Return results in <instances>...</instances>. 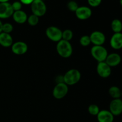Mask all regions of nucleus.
<instances>
[{
	"instance_id": "obj_1",
	"label": "nucleus",
	"mask_w": 122,
	"mask_h": 122,
	"mask_svg": "<svg viewBox=\"0 0 122 122\" xmlns=\"http://www.w3.org/2000/svg\"><path fill=\"white\" fill-rule=\"evenodd\" d=\"M56 50L59 56L64 58H69L73 53L71 44L70 42L63 39H61L57 42Z\"/></svg>"
},
{
	"instance_id": "obj_2",
	"label": "nucleus",
	"mask_w": 122,
	"mask_h": 122,
	"mask_svg": "<svg viewBox=\"0 0 122 122\" xmlns=\"http://www.w3.org/2000/svg\"><path fill=\"white\" fill-rule=\"evenodd\" d=\"M64 83L68 86H72L79 82L81 78V74L78 70L75 69L68 70L64 75Z\"/></svg>"
},
{
	"instance_id": "obj_3",
	"label": "nucleus",
	"mask_w": 122,
	"mask_h": 122,
	"mask_svg": "<svg viewBox=\"0 0 122 122\" xmlns=\"http://www.w3.org/2000/svg\"><path fill=\"white\" fill-rule=\"evenodd\" d=\"M91 54L93 58L98 63L105 61L108 54L107 50L102 45H94L91 50Z\"/></svg>"
},
{
	"instance_id": "obj_4",
	"label": "nucleus",
	"mask_w": 122,
	"mask_h": 122,
	"mask_svg": "<svg viewBox=\"0 0 122 122\" xmlns=\"http://www.w3.org/2000/svg\"><path fill=\"white\" fill-rule=\"evenodd\" d=\"M30 5L32 14L38 17L43 16L46 13V6L43 0H35Z\"/></svg>"
},
{
	"instance_id": "obj_5",
	"label": "nucleus",
	"mask_w": 122,
	"mask_h": 122,
	"mask_svg": "<svg viewBox=\"0 0 122 122\" xmlns=\"http://www.w3.org/2000/svg\"><path fill=\"white\" fill-rule=\"evenodd\" d=\"M45 33L47 38L53 42H58L62 39V30L56 26L48 27L46 29Z\"/></svg>"
},
{
	"instance_id": "obj_6",
	"label": "nucleus",
	"mask_w": 122,
	"mask_h": 122,
	"mask_svg": "<svg viewBox=\"0 0 122 122\" xmlns=\"http://www.w3.org/2000/svg\"><path fill=\"white\" fill-rule=\"evenodd\" d=\"M69 91V87L65 83H57L52 91V95L55 98L61 100L65 97Z\"/></svg>"
},
{
	"instance_id": "obj_7",
	"label": "nucleus",
	"mask_w": 122,
	"mask_h": 122,
	"mask_svg": "<svg viewBox=\"0 0 122 122\" xmlns=\"http://www.w3.org/2000/svg\"><path fill=\"white\" fill-rule=\"evenodd\" d=\"M13 13L11 4L8 2L0 3V19H8L12 17Z\"/></svg>"
},
{
	"instance_id": "obj_8",
	"label": "nucleus",
	"mask_w": 122,
	"mask_h": 122,
	"mask_svg": "<svg viewBox=\"0 0 122 122\" xmlns=\"http://www.w3.org/2000/svg\"><path fill=\"white\" fill-rule=\"evenodd\" d=\"M97 72L101 77L107 78L112 74V67L105 61L99 62L97 66Z\"/></svg>"
},
{
	"instance_id": "obj_9",
	"label": "nucleus",
	"mask_w": 122,
	"mask_h": 122,
	"mask_svg": "<svg viewBox=\"0 0 122 122\" xmlns=\"http://www.w3.org/2000/svg\"><path fill=\"white\" fill-rule=\"evenodd\" d=\"M109 111L114 116H119L122 113V100L113 99L109 105Z\"/></svg>"
},
{
	"instance_id": "obj_10",
	"label": "nucleus",
	"mask_w": 122,
	"mask_h": 122,
	"mask_svg": "<svg viewBox=\"0 0 122 122\" xmlns=\"http://www.w3.org/2000/svg\"><path fill=\"white\" fill-rule=\"evenodd\" d=\"M89 37L92 44L96 46L102 45L106 40V36L104 33L98 30L92 32Z\"/></svg>"
},
{
	"instance_id": "obj_11",
	"label": "nucleus",
	"mask_w": 122,
	"mask_h": 122,
	"mask_svg": "<svg viewBox=\"0 0 122 122\" xmlns=\"http://www.w3.org/2000/svg\"><path fill=\"white\" fill-rule=\"evenodd\" d=\"M11 48L12 52L14 54L18 56L25 54L28 50V46L27 44L23 41H17L14 42Z\"/></svg>"
},
{
	"instance_id": "obj_12",
	"label": "nucleus",
	"mask_w": 122,
	"mask_h": 122,
	"mask_svg": "<svg viewBox=\"0 0 122 122\" xmlns=\"http://www.w3.org/2000/svg\"><path fill=\"white\" fill-rule=\"evenodd\" d=\"M75 13L76 17L81 20H87L92 15L91 9L87 6L79 7Z\"/></svg>"
},
{
	"instance_id": "obj_13",
	"label": "nucleus",
	"mask_w": 122,
	"mask_h": 122,
	"mask_svg": "<svg viewBox=\"0 0 122 122\" xmlns=\"http://www.w3.org/2000/svg\"><path fill=\"white\" fill-rule=\"evenodd\" d=\"M122 61V57L120 54L116 52H113L108 54L106 62L110 67H114L120 64Z\"/></svg>"
},
{
	"instance_id": "obj_14",
	"label": "nucleus",
	"mask_w": 122,
	"mask_h": 122,
	"mask_svg": "<svg viewBox=\"0 0 122 122\" xmlns=\"http://www.w3.org/2000/svg\"><path fill=\"white\" fill-rule=\"evenodd\" d=\"M111 47L115 50L122 48V33H114L110 41Z\"/></svg>"
},
{
	"instance_id": "obj_15",
	"label": "nucleus",
	"mask_w": 122,
	"mask_h": 122,
	"mask_svg": "<svg viewBox=\"0 0 122 122\" xmlns=\"http://www.w3.org/2000/svg\"><path fill=\"white\" fill-rule=\"evenodd\" d=\"M97 119L98 122H113L114 116L109 110H100L97 114Z\"/></svg>"
},
{
	"instance_id": "obj_16",
	"label": "nucleus",
	"mask_w": 122,
	"mask_h": 122,
	"mask_svg": "<svg viewBox=\"0 0 122 122\" xmlns=\"http://www.w3.org/2000/svg\"><path fill=\"white\" fill-rule=\"evenodd\" d=\"M13 44V39L9 33L1 32L0 33V45L5 48L11 46Z\"/></svg>"
},
{
	"instance_id": "obj_17",
	"label": "nucleus",
	"mask_w": 122,
	"mask_h": 122,
	"mask_svg": "<svg viewBox=\"0 0 122 122\" xmlns=\"http://www.w3.org/2000/svg\"><path fill=\"white\" fill-rule=\"evenodd\" d=\"M13 20L18 24H23L27 21V15L24 11L19 10L14 11L12 15Z\"/></svg>"
},
{
	"instance_id": "obj_18",
	"label": "nucleus",
	"mask_w": 122,
	"mask_h": 122,
	"mask_svg": "<svg viewBox=\"0 0 122 122\" xmlns=\"http://www.w3.org/2000/svg\"><path fill=\"white\" fill-rule=\"evenodd\" d=\"M121 92L120 88L117 86H112L108 89V94L113 99L121 98Z\"/></svg>"
},
{
	"instance_id": "obj_19",
	"label": "nucleus",
	"mask_w": 122,
	"mask_h": 122,
	"mask_svg": "<svg viewBox=\"0 0 122 122\" xmlns=\"http://www.w3.org/2000/svg\"><path fill=\"white\" fill-rule=\"evenodd\" d=\"M111 28L114 33H120L122 31V22L120 20L115 19L111 23Z\"/></svg>"
},
{
	"instance_id": "obj_20",
	"label": "nucleus",
	"mask_w": 122,
	"mask_h": 122,
	"mask_svg": "<svg viewBox=\"0 0 122 122\" xmlns=\"http://www.w3.org/2000/svg\"><path fill=\"white\" fill-rule=\"evenodd\" d=\"M73 37V33L70 29H66L62 31V39L70 42Z\"/></svg>"
},
{
	"instance_id": "obj_21",
	"label": "nucleus",
	"mask_w": 122,
	"mask_h": 122,
	"mask_svg": "<svg viewBox=\"0 0 122 122\" xmlns=\"http://www.w3.org/2000/svg\"><path fill=\"white\" fill-rule=\"evenodd\" d=\"M88 112H89V114L92 116H97V114H98V113L100 112V110L97 104H91L90 106L88 107Z\"/></svg>"
},
{
	"instance_id": "obj_22",
	"label": "nucleus",
	"mask_w": 122,
	"mask_h": 122,
	"mask_svg": "<svg viewBox=\"0 0 122 122\" xmlns=\"http://www.w3.org/2000/svg\"><path fill=\"white\" fill-rule=\"evenodd\" d=\"M27 21L29 25L32 26H35L38 25V23H39V17L32 14L27 17Z\"/></svg>"
},
{
	"instance_id": "obj_23",
	"label": "nucleus",
	"mask_w": 122,
	"mask_h": 122,
	"mask_svg": "<svg viewBox=\"0 0 122 122\" xmlns=\"http://www.w3.org/2000/svg\"><path fill=\"white\" fill-rule=\"evenodd\" d=\"M79 42L81 45L83 46H88L91 44L90 37L88 35H83L80 38Z\"/></svg>"
},
{
	"instance_id": "obj_24",
	"label": "nucleus",
	"mask_w": 122,
	"mask_h": 122,
	"mask_svg": "<svg viewBox=\"0 0 122 122\" xmlns=\"http://www.w3.org/2000/svg\"><path fill=\"white\" fill-rule=\"evenodd\" d=\"M2 32L4 33H9L10 34L11 32L13 30V26L12 24L10 23H5L2 25Z\"/></svg>"
},
{
	"instance_id": "obj_25",
	"label": "nucleus",
	"mask_w": 122,
	"mask_h": 122,
	"mask_svg": "<svg viewBox=\"0 0 122 122\" xmlns=\"http://www.w3.org/2000/svg\"><path fill=\"white\" fill-rule=\"evenodd\" d=\"M79 5L75 1H70L67 3V8L70 11L72 12H75L78 8Z\"/></svg>"
},
{
	"instance_id": "obj_26",
	"label": "nucleus",
	"mask_w": 122,
	"mask_h": 122,
	"mask_svg": "<svg viewBox=\"0 0 122 122\" xmlns=\"http://www.w3.org/2000/svg\"><path fill=\"white\" fill-rule=\"evenodd\" d=\"M22 4L21 3L20 1H15L11 4L12 8H13L14 11L21 10L22 8Z\"/></svg>"
},
{
	"instance_id": "obj_27",
	"label": "nucleus",
	"mask_w": 122,
	"mask_h": 122,
	"mask_svg": "<svg viewBox=\"0 0 122 122\" xmlns=\"http://www.w3.org/2000/svg\"><path fill=\"white\" fill-rule=\"evenodd\" d=\"M102 0H88V3L91 7H97L101 4Z\"/></svg>"
},
{
	"instance_id": "obj_28",
	"label": "nucleus",
	"mask_w": 122,
	"mask_h": 122,
	"mask_svg": "<svg viewBox=\"0 0 122 122\" xmlns=\"http://www.w3.org/2000/svg\"><path fill=\"white\" fill-rule=\"evenodd\" d=\"M56 82L57 83H64V77L63 75H58L56 77Z\"/></svg>"
},
{
	"instance_id": "obj_29",
	"label": "nucleus",
	"mask_w": 122,
	"mask_h": 122,
	"mask_svg": "<svg viewBox=\"0 0 122 122\" xmlns=\"http://www.w3.org/2000/svg\"><path fill=\"white\" fill-rule=\"evenodd\" d=\"M22 4L24 5H31V4L35 1V0H19Z\"/></svg>"
},
{
	"instance_id": "obj_30",
	"label": "nucleus",
	"mask_w": 122,
	"mask_h": 122,
	"mask_svg": "<svg viewBox=\"0 0 122 122\" xmlns=\"http://www.w3.org/2000/svg\"><path fill=\"white\" fill-rule=\"evenodd\" d=\"M2 25H3V23H2V21H1V20L0 19V33L2 32Z\"/></svg>"
},
{
	"instance_id": "obj_31",
	"label": "nucleus",
	"mask_w": 122,
	"mask_h": 122,
	"mask_svg": "<svg viewBox=\"0 0 122 122\" xmlns=\"http://www.w3.org/2000/svg\"><path fill=\"white\" fill-rule=\"evenodd\" d=\"M10 0H0V3H3V2H8Z\"/></svg>"
},
{
	"instance_id": "obj_32",
	"label": "nucleus",
	"mask_w": 122,
	"mask_h": 122,
	"mask_svg": "<svg viewBox=\"0 0 122 122\" xmlns=\"http://www.w3.org/2000/svg\"><path fill=\"white\" fill-rule=\"evenodd\" d=\"M120 4L121 5V6L122 7V0H120Z\"/></svg>"
},
{
	"instance_id": "obj_33",
	"label": "nucleus",
	"mask_w": 122,
	"mask_h": 122,
	"mask_svg": "<svg viewBox=\"0 0 122 122\" xmlns=\"http://www.w3.org/2000/svg\"><path fill=\"white\" fill-rule=\"evenodd\" d=\"M121 97L122 98V92H121Z\"/></svg>"
}]
</instances>
